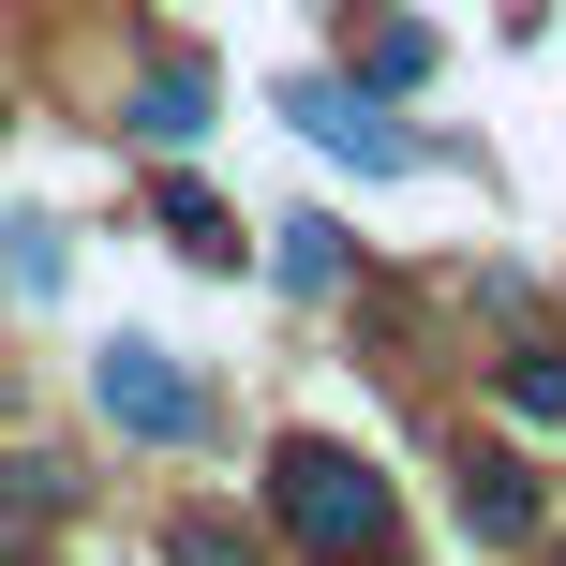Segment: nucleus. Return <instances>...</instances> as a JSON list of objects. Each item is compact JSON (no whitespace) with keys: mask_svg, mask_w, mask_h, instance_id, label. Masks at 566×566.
Listing matches in <instances>:
<instances>
[{"mask_svg":"<svg viewBox=\"0 0 566 566\" xmlns=\"http://www.w3.org/2000/svg\"><path fill=\"white\" fill-rule=\"evenodd\" d=\"M269 507H283V537H298L313 566H388L402 552L388 478H373L358 448H328V432H283V448H269Z\"/></svg>","mask_w":566,"mask_h":566,"instance_id":"1","label":"nucleus"},{"mask_svg":"<svg viewBox=\"0 0 566 566\" xmlns=\"http://www.w3.org/2000/svg\"><path fill=\"white\" fill-rule=\"evenodd\" d=\"M90 402H105V418L135 432V448H195V432H209V388L165 358V343H135V328H119L105 358H90Z\"/></svg>","mask_w":566,"mask_h":566,"instance_id":"2","label":"nucleus"},{"mask_svg":"<svg viewBox=\"0 0 566 566\" xmlns=\"http://www.w3.org/2000/svg\"><path fill=\"white\" fill-rule=\"evenodd\" d=\"M283 119H298L328 165H358V179H402V165H418V149H402V135H388V119H373L343 75H283Z\"/></svg>","mask_w":566,"mask_h":566,"instance_id":"3","label":"nucleus"},{"mask_svg":"<svg viewBox=\"0 0 566 566\" xmlns=\"http://www.w3.org/2000/svg\"><path fill=\"white\" fill-rule=\"evenodd\" d=\"M462 537H478V552H522V537H537V478H522L507 448L462 462Z\"/></svg>","mask_w":566,"mask_h":566,"instance_id":"4","label":"nucleus"},{"mask_svg":"<svg viewBox=\"0 0 566 566\" xmlns=\"http://www.w3.org/2000/svg\"><path fill=\"white\" fill-rule=\"evenodd\" d=\"M195 119H209V75H195V60H165V75L135 90V135H149V149H195Z\"/></svg>","mask_w":566,"mask_h":566,"instance_id":"5","label":"nucleus"},{"mask_svg":"<svg viewBox=\"0 0 566 566\" xmlns=\"http://www.w3.org/2000/svg\"><path fill=\"white\" fill-rule=\"evenodd\" d=\"M149 209H165V239H179V254H239V224L209 209V179H149Z\"/></svg>","mask_w":566,"mask_h":566,"instance_id":"6","label":"nucleus"},{"mask_svg":"<svg viewBox=\"0 0 566 566\" xmlns=\"http://www.w3.org/2000/svg\"><path fill=\"white\" fill-rule=\"evenodd\" d=\"M269 239H283V254H269V269H283V283H298V298H328V283H343V239H328V224H313V209H298V224H269Z\"/></svg>","mask_w":566,"mask_h":566,"instance_id":"7","label":"nucleus"},{"mask_svg":"<svg viewBox=\"0 0 566 566\" xmlns=\"http://www.w3.org/2000/svg\"><path fill=\"white\" fill-rule=\"evenodd\" d=\"M0 283L15 298H60V224H0Z\"/></svg>","mask_w":566,"mask_h":566,"instance_id":"8","label":"nucleus"},{"mask_svg":"<svg viewBox=\"0 0 566 566\" xmlns=\"http://www.w3.org/2000/svg\"><path fill=\"white\" fill-rule=\"evenodd\" d=\"M165 566H254V537H239L224 507H195V522H179V537H165Z\"/></svg>","mask_w":566,"mask_h":566,"instance_id":"9","label":"nucleus"},{"mask_svg":"<svg viewBox=\"0 0 566 566\" xmlns=\"http://www.w3.org/2000/svg\"><path fill=\"white\" fill-rule=\"evenodd\" d=\"M507 402L522 418H566V358H507Z\"/></svg>","mask_w":566,"mask_h":566,"instance_id":"10","label":"nucleus"}]
</instances>
